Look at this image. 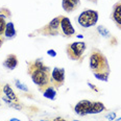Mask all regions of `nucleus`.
Segmentation results:
<instances>
[{"instance_id": "aec40b11", "label": "nucleus", "mask_w": 121, "mask_h": 121, "mask_svg": "<svg viewBox=\"0 0 121 121\" xmlns=\"http://www.w3.org/2000/svg\"><path fill=\"white\" fill-rule=\"evenodd\" d=\"M4 41H5V37H2V36H0V47L2 46V44L4 43Z\"/></svg>"}, {"instance_id": "f03ea898", "label": "nucleus", "mask_w": 121, "mask_h": 121, "mask_svg": "<svg viewBox=\"0 0 121 121\" xmlns=\"http://www.w3.org/2000/svg\"><path fill=\"white\" fill-rule=\"evenodd\" d=\"M90 69L97 79L107 82L110 75V65L108 59L100 50L92 49L90 54Z\"/></svg>"}, {"instance_id": "b1692460", "label": "nucleus", "mask_w": 121, "mask_h": 121, "mask_svg": "<svg viewBox=\"0 0 121 121\" xmlns=\"http://www.w3.org/2000/svg\"><path fill=\"white\" fill-rule=\"evenodd\" d=\"M90 2H92V3H97V0H89Z\"/></svg>"}, {"instance_id": "a211bd4d", "label": "nucleus", "mask_w": 121, "mask_h": 121, "mask_svg": "<svg viewBox=\"0 0 121 121\" xmlns=\"http://www.w3.org/2000/svg\"><path fill=\"white\" fill-rule=\"evenodd\" d=\"M98 31H99L103 37H110V32H109V30L105 28V27L99 26V27H98Z\"/></svg>"}, {"instance_id": "1a4fd4ad", "label": "nucleus", "mask_w": 121, "mask_h": 121, "mask_svg": "<svg viewBox=\"0 0 121 121\" xmlns=\"http://www.w3.org/2000/svg\"><path fill=\"white\" fill-rule=\"evenodd\" d=\"M112 19L117 25V27L121 29V1H118L114 4L112 11Z\"/></svg>"}, {"instance_id": "9d476101", "label": "nucleus", "mask_w": 121, "mask_h": 121, "mask_svg": "<svg viewBox=\"0 0 121 121\" xmlns=\"http://www.w3.org/2000/svg\"><path fill=\"white\" fill-rule=\"evenodd\" d=\"M80 5V0H62V6L67 13H72Z\"/></svg>"}, {"instance_id": "4be33fe9", "label": "nucleus", "mask_w": 121, "mask_h": 121, "mask_svg": "<svg viewBox=\"0 0 121 121\" xmlns=\"http://www.w3.org/2000/svg\"><path fill=\"white\" fill-rule=\"evenodd\" d=\"M52 121H65V119H63V118H60V117H57V118H54Z\"/></svg>"}, {"instance_id": "2eb2a0df", "label": "nucleus", "mask_w": 121, "mask_h": 121, "mask_svg": "<svg viewBox=\"0 0 121 121\" xmlns=\"http://www.w3.org/2000/svg\"><path fill=\"white\" fill-rule=\"evenodd\" d=\"M43 94H44L45 97L49 98V99H53L55 97V88L53 86H51V87H49L45 92H43Z\"/></svg>"}, {"instance_id": "dca6fc26", "label": "nucleus", "mask_w": 121, "mask_h": 121, "mask_svg": "<svg viewBox=\"0 0 121 121\" xmlns=\"http://www.w3.org/2000/svg\"><path fill=\"white\" fill-rule=\"evenodd\" d=\"M5 27H6L5 19H4V18H1V17H0V36H4Z\"/></svg>"}, {"instance_id": "6ab92c4d", "label": "nucleus", "mask_w": 121, "mask_h": 121, "mask_svg": "<svg viewBox=\"0 0 121 121\" xmlns=\"http://www.w3.org/2000/svg\"><path fill=\"white\" fill-rule=\"evenodd\" d=\"M16 85H17V87H18L19 89H21V90H23V91H27V88H26V87H24V85L20 84L18 80H16Z\"/></svg>"}, {"instance_id": "6e6552de", "label": "nucleus", "mask_w": 121, "mask_h": 121, "mask_svg": "<svg viewBox=\"0 0 121 121\" xmlns=\"http://www.w3.org/2000/svg\"><path fill=\"white\" fill-rule=\"evenodd\" d=\"M92 102L93 101H90V100H80L79 102H77V104L74 108L75 113L80 116L90 114L91 108H92Z\"/></svg>"}, {"instance_id": "ddd939ff", "label": "nucleus", "mask_w": 121, "mask_h": 121, "mask_svg": "<svg viewBox=\"0 0 121 121\" xmlns=\"http://www.w3.org/2000/svg\"><path fill=\"white\" fill-rule=\"evenodd\" d=\"M16 36V29H15L14 23L13 22H9V23H6V27H5V31H4V37L6 39H12Z\"/></svg>"}, {"instance_id": "423d86ee", "label": "nucleus", "mask_w": 121, "mask_h": 121, "mask_svg": "<svg viewBox=\"0 0 121 121\" xmlns=\"http://www.w3.org/2000/svg\"><path fill=\"white\" fill-rule=\"evenodd\" d=\"M50 82H51V85L53 86L55 89L62 87L65 82V70L63 68L55 67L51 72Z\"/></svg>"}, {"instance_id": "393cba45", "label": "nucleus", "mask_w": 121, "mask_h": 121, "mask_svg": "<svg viewBox=\"0 0 121 121\" xmlns=\"http://www.w3.org/2000/svg\"><path fill=\"white\" fill-rule=\"evenodd\" d=\"M11 121H19L18 119H11Z\"/></svg>"}, {"instance_id": "0eeeda50", "label": "nucleus", "mask_w": 121, "mask_h": 121, "mask_svg": "<svg viewBox=\"0 0 121 121\" xmlns=\"http://www.w3.org/2000/svg\"><path fill=\"white\" fill-rule=\"evenodd\" d=\"M60 34L66 38H71L75 35V30L68 17L60 16Z\"/></svg>"}, {"instance_id": "f8f14e48", "label": "nucleus", "mask_w": 121, "mask_h": 121, "mask_svg": "<svg viewBox=\"0 0 121 121\" xmlns=\"http://www.w3.org/2000/svg\"><path fill=\"white\" fill-rule=\"evenodd\" d=\"M3 93L5 94V97H6L9 100L19 103V98L17 97V95L15 94L14 90L12 89L11 86H9V85H7V84H6V85H4V86H3Z\"/></svg>"}, {"instance_id": "f257e3e1", "label": "nucleus", "mask_w": 121, "mask_h": 121, "mask_svg": "<svg viewBox=\"0 0 121 121\" xmlns=\"http://www.w3.org/2000/svg\"><path fill=\"white\" fill-rule=\"evenodd\" d=\"M27 73L30 75L32 82L38 86L42 93L52 86L50 82V76H51L50 68L47 67L40 60L27 62Z\"/></svg>"}, {"instance_id": "39448f33", "label": "nucleus", "mask_w": 121, "mask_h": 121, "mask_svg": "<svg viewBox=\"0 0 121 121\" xmlns=\"http://www.w3.org/2000/svg\"><path fill=\"white\" fill-rule=\"evenodd\" d=\"M98 21V13L94 9H86L77 18V22L82 27L94 26Z\"/></svg>"}, {"instance_id": "20e7f679", "label": "nucleus", "mask_w": 121, "mask_h": 121, "mask_svg": "<svg viewBox=\"0 0 121 121\" xmlns=\"http://www.w3.org/2000/svg\"><path fill=\"white\" fill-rule=\"evenodd\" d=\"M86 48H87V46H86L85 42H73L67 45L66 52L70 60H78L82 56Z\"/></svg>"}, {"instance_id": "f3484780", "label": "nucleus", "mask_w": 121, "mask_h": 121, "mask_svg": "<svg viewBox=\"0 0 121 121\" xmlns=\"http://www.w3.org/2000/svg\"><path fill=\"white\" fill-rule=\"evenodd\" d=\"M0 17L1 18H9V17H11V12L9 11L7 9H0Z\"/></svg>"}, {"instance_id": "412c9836", "label": "nucleus", "mask_w": 121, "mask_h": 121, "mask_svg": "<svg viewBox=\"0 0 121 121\" xmlns=\"http://www.w3.org/2000/svg\"><path fill=\"white\" fill-rule=\"evenodd\" d=\"M114 117H115V114H114V113H112V114H111V115L108 116V118H109V120H113V119H114Z\"/></svg>"}, {"instance_id": "5701e85b", "label": "nucleus", "mask_w": 121, "mask_h": 121, "mask_svg": "<svg viewBox=\"0 0 121 121\" xmlns=\"http://www.w3.org/2000/svg\"><path fill=\"white\" fill-rule=\"evenodd\" d=\"M48 53H49L50 55H52V56H54V55H55L54 50H49V51H48Z\"/></svg>"}, {"instance_id": "4468645a", "label": "nucleus", "mask_w": 121, "mask_h": 121, "mask_svg": "<svg viewBox=\"0 0 121 121\" xmlns=\"http://www.w3.org/2000/svg\"><path fill=\"white\" fill-rule=\"evenodd\" d=\"M105 110V107L102 102L100 101H93L92 102V108H91L90 114H98V113L102 112Z\"/></svg>"}, {"instance_id": "9b49d317", "label": "nucleus", "mask_w": 121, "mask_h": 121, "mask_svg": "<svg viewBox=\"0 0 121 121\" xmlns=\"http://www.w3.org/2000/svg\"><path fill=\"white\" fill-rule=\"evenodd\" d=\"M17 65H18V59H17V55L15 54H9L3 62V66L11 70L15 69Z\"/></svg>"}, {"instance_id": "7ed1b4c3", "label": "nucleus", "mask_w": 121, "mask_h": 121, "mask_svg": "<svg viewBox=\"0 0 121 121\" xmlns=\"http://www.w3.org/2000/svg\"><path fill=\"white\" fill-rule=\"evenodd\" d=\"M36 32L42 35V36H48V37L60 35V16L55 17L48 24H46L45 26L38 29Z\"/></svg>"}]
</instances>
